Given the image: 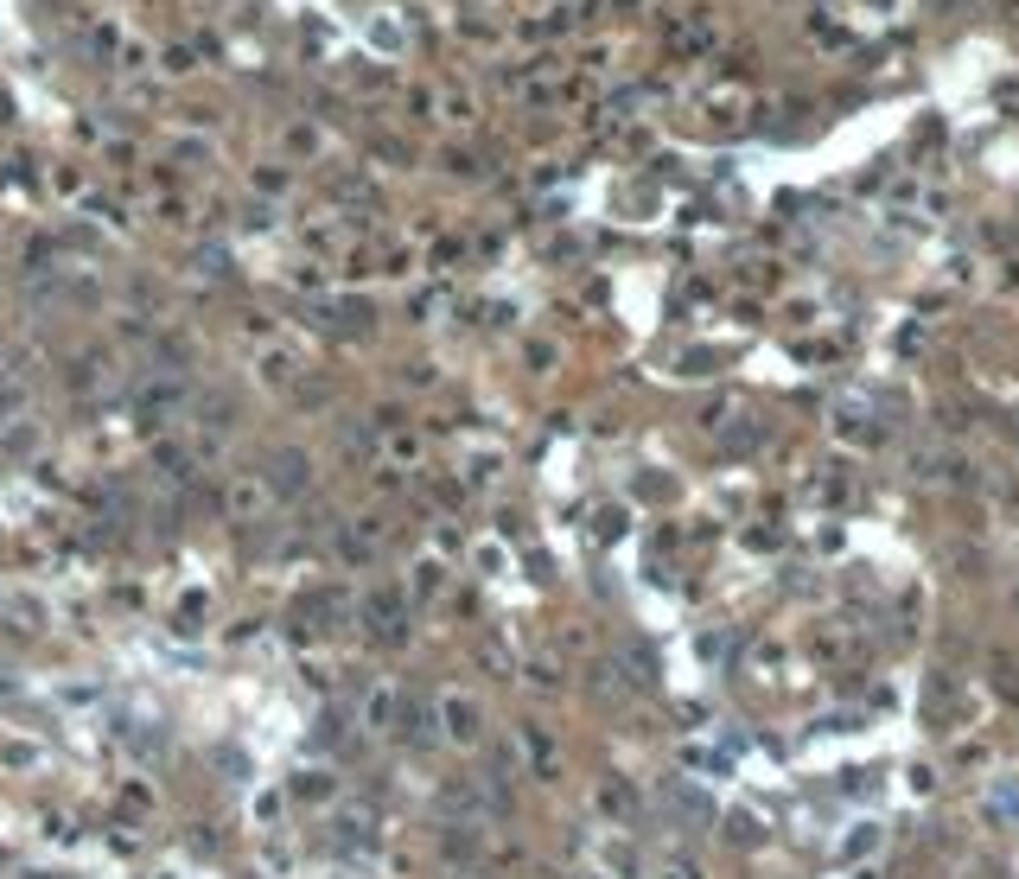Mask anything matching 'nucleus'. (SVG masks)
<instances>
[{
  "instance_id": "nucleus-1",
  "label": "nucleus",
  "mask_w": 1019,
  "mask_h": 879,
  "mask_svg": "<svg viewBox=\"0 0 1019 879\" xmlns=\"http://www.w3.org/2000/svg\"><path fill=\"white\" fill-rule=\"evenodd\" d=\"M434 720H440V733L453 739V746H472V739L485 733V714H478V701L459 695V688H446V695L434 701Z\"/></svg>"
},
{
  "instance_id": "nucleus-2",
  "label": "nucleus",
  "mask_w": 1019,
  "mask_h": 879,
  "mask_svg": "<svg viewBox=\"0 0 1019 879\" xmlns=\"http://www.w3.org/2000/svg\"><path fill=\"white\" fill-rule=\"evenodd\" d=\"M402 714H408L402 688H395V682H376L370 701H364V727H370V733H395V727H402Z\"/></svg>"
},
{
  "instance_id": "nucleus-3",
  "label": "nucleus",
  "mask_w": 1019,
  "mask_h": 879,
  "mask_svg": "<svg viewBox=\"0 0 1019 879\" xmlns=\"http://www.w3.org/2000/svg\"><path fill=\"white\" fill-rule=\"evenodd\" d=\"M274 485H281V491H306V459L281 453V459H274Z\"/></svg>"
},
{
  "instance_id": "nucleus-4",
  "label": "nucleus",
  "mask_w": 1019,
  "mask_h": 879,
  "mask_svg": "<svg viewBox=\"0 0 1019 879\" xmlns=\"http://www.w3.org/2000/svg\"><path fill=\"white\" fill-rule=\"evenodd\" d=\"M529 758H535V765H542V771H555V746H548V739L535 733V727H529Z\"/></svg>"
},
{
  "instance_id": "nucleus-5",
  "label": "nucleus",
  "mask_w": 1019,
  "mask_h": 879,
  "mask_svg": "<svg viewBox=\"0 0 1019 879\" xmlns=\"http://www.w3.org/2000/svg\"><path fill=\"white\" fill-rule=\"evenodd\" d=\"M879 848V829L867 822V829H854V841H848V854H873Z\"/></svg>"
},
{
  "instance_id": "nucleus-6",
  "label": "nucleus",
  "mask_w": 1019,
  "mask_h": 879,
  "mask_svg": "<svg viewBox=\"0 0 1019 879\" xmlns=\"http://www.w3.org/2000/svg\"><path fill=\"white\" fill-rule=\"evenodd\" d=\"M656 879H701V873H695V867H663Z\"/></svg>"
}]
</instances>
